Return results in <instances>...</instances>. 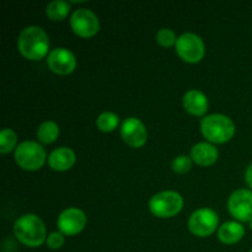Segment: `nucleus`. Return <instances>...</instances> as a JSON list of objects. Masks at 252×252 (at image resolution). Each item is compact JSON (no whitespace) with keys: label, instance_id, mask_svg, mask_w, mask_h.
<instances>
[{"label":"nucleus","instance_id":"obj_18","mask_svg":"<svg viewBox=\"0 0 252 252\" xmlns=\"http://www.w3.org/2000/svg\"><path fill=\"white\" fill-rule=\"evenodd\" d=\"M59 135V127L56 122L47 121L43 122L37 129V138L42 144H52Z\"/></svg>","mask_w":252,"mask_h":252},{"label":"nucleus","instance_id":"obj_22","mask_svg":"<svg viewBox=\"0 0 252 252\" xmlns=\"http://www.w3.org/2000/svg\"><path fill=\"white\" fill-rule=\"evenodd\" d=\"M192 167V159L186 157V155H180V157L175 158L172 161V170L176 174H186L191 170Z\"/></svg>","mask_w":252,"mask_h":252},{"label":"nucleus","instance_id":"obj_21","mask_svg":"<svg viewBox=\"0 0 252 252\" xmlns=\"http://www.w3.org/2000/svg\"><path fill=\"white\" fill-rule=\"evenodd\" d=\"M157 42L161 47L169 48V47L176 44V34H175V32L171 31L170 29H161L157 33Z\"/></svg>","mask_w":252,"mask_h":252},{"label":"nucleus","instance_id":"obj_5","mask_svg":"<svg viewBox=\"0 0 252 252\" xmlns=\"http://www.w3.org/2000/svg\"><path fill=\"white\" fill-rule=\"evenodd\" d=\"M46 152L36 142H24L15 150V161L26 171L39 170L46 162Z\"/></svg>","mask_w":252,"mask_h":252},{"label":"nucleus","instance_id":"obj_15","mask_svg":"<svg viewBox=\"0 0 252 252\" xmlns=\"http://www.w3.org/2000/svg\"><path fill=\"white\" fill-rule=\"evenodd\" d=\"M191 158L199 166H211L218 160V150L209 143H198L192 148Z\"/></svg>","mask_w":252,"mask_h":252},{"label":"nucleus","instance_id":"obj_19","mask_svg":"<svg viewBox=\"0 0 252 252\" xmlns=\"http://www.w3.org/2000/svg\"><path fill=\"white\" fill-rule=\"evenodd\" d=\"M120 123V117L113 112H103L96 120V126L101 132H112L117 128Z\"/></svg>","mask_w":252,"mask_h":252},{"label":"nucleus","instance_id":"obj_12","mask_svg":"<svg viewBox=\"0 0 252 252\" xmlns=\"http://www.w3.org/2000/svg\"><path fill=\"white\" fill-rule=\"evenodd\" d=\"M121 135L126 144L130 148H142L147 143L148 133L142 121L129 117L121 126Z\"/></svg>","mask_w":252,"mask_h":252},{"label":"nucleus","instance_id":"obj_9","mask_svg":"<svg viewBox=\"0 0 252 252\" xmlns=\"http://www.w3.org/2000/svg\"><path fill=\"white\" fill-rule=\"evenodd\" d=\"M228 209L231 216L239 221L252 220V191L238 189L229 197Z\"/></svg>","mask_w":252,"mask_h":252},{"label":"nucleus","instance_id":"obj_16","mask_svg":"<svg viewBox=\"0 0 252 252\" xmlns=\"http://www.w3.org/2000/svg\"><path fill=\"white\" fill-rule=\"evenodd\" d=\"M245 235V228L238 221H226L219 228V240L226 245H233L239 243Z\"/></svg>","mask_w":252,"mask_h":252},{"label":"nucleus","instance_id":"obj_6","mask_svg":"<svg viewBox=\"0 0 252 252\" xmlns=\"http://www.w3.org/2000/svg\"><path fill=\"white\" fill-rule=\"evenodd\" d=\"M175 47H176V53L179 54L180 58L189 64L201 62L206 52L201 37L194 33H189V32L181 34L177 38Z\"/></svg>","mask_w":252,"mask_h":252},{"label":"nucleus","instance_id":"obj_1","mask_svg":"<svg viewBox=\"0 0 252 252\" xmlns=\"http://www.w3.org/2000/svg\"><path fill=\"white\" fill-rule=\"evenodd\" d=\"M17 48L25 58L30 61H39L48 54V36L41 27L29 26L20 33Z\"/></svg>","mask_w":252,"mask_h":252},{"label":"nucleus","instance_id":"obj_8","mask_svg":"<svg viewBox=\"0 0 252 252\" xmlns=\"http://www.w3.org/2000/svg\"><path fill=\"white\" fill-rule=\"evenodd\" d=\"M70 26L74 33L83 38H90L100 31L97 16L89 9H78L70 17Z\"/></svg>","mask_w":252,"mask_h":252},{"label":"nucleus","instance_id":"obj_7","mask_svg":"<svg viewBox=\"0 0 252 252\" xmlns=\"http://www.w3.org/2000/svg\"><path fill=\"white\" fill-rule=\"evenodd\" d=\"M219 218L217 212L211 208L197 209L192 213L189 220V229L193 235L207 238L217 230Z\"/></svg>","mask_w":252,"mask_h":252},{"label":"nucleus","instance_id":"obj_17","mask_svg":"<svg viewBox=\"0 0 252 252\" xmlns=\"http://www.w3.org/2000/svg\"><path fill=\"white\" fill-rule=\"evenodd\" d=\"M70 11L69 2L63 0H54L51 1L46 7V14L52 21H63Z\"/></svg>","mask_w":252,"mask_h":252},{"label":"nucleus","instance_id":"obj_11","mask_svg":"<svg viewBox=\"0 0 252 252\" xmlns=\"http://www.w3.org/2000/svg\"><path fill=\"white\" fill-rule=\"evenodd\" d=\"M47 64L53 73L58 75H68L75 70L76 59L69 49L56 48L49 52Z\"/></svg>","mask_w":252,"mask_h":252},{"label":"nucleus","instance_id":"obj_24","mask_svg":"<svg viewBox=\"0 0 252 252\" xmlns=\"http://www.w3.org/2000/svg\"><path fill=\"white\" fill-rule=\"evenodd\" d=\"M245 181H246V184L249 185V187H251V189H252V164L248 167V170H246Z\"/></svg>","mask_w":252,"mask_h":252},{"label":"nucleus","instance_id":"obj_26","mask_svg":"<svg viewBox=\"0 0 252 252\" xmlns=\"http://www.w3.org/2000/svg\"><path fill=\"white\" fill-rule=\"evenodd\" d=\"M250 252H252V250H251V251H250Z\"/></svg>","mask_w":252,"mask_h":252},{"label":"nucleus","instance_id":"obj_25","mask_svg":"<svg viewBox=\"0 0 252 252\" xmlns=\"http://www.w3.org/2000/svg\"><path fill=\"white\" fill-rule=\"evenodd\" d=\"M250 228H251V230H252V220L250 221Z\"/></svg>","mask_w":252,"mask_h":252},{"label":"nucleus","instance_id":"obj_4","mask_svg":"<svg viewBox=\"0 0 252 252\" xmlns=\"http://www.w3.org/2000/svg\"><path fill=\"white\" fill-rule=\"evenodd\" d=\"M184 207L181 194L175 191L159 192L149 201V209L158 218H171L179 214Z\"/></svg>","mask_w":252,"mask_h":252},{"label":"nucleus","instance_id":"obj_10","mask_svg":"<svg viewBox=\"0 0 252 252\" xmlns=\"http://www.w3.org/2000/svg\"><path fill=\"white\" fill-rule=\"evenodd\" d=\"M57 225L63 235L74 236L81 233L85 228L86 216L80 209L68 208L58 217Z\"/></svg>","mask_w":252,"mask_h":252},{"label":"nucleus","instance_id":"obj_2","mask_svg":"<svg viewBox=\"0 0 252 252\" xmlns=\"http://www.w3.org/2000/svg\"><path fill=\"white\" fill-rule=\"evenodd\" d=\"M14 234L17 240L27 248H38L46 240V226L39 217L25 214L20 217L14 225Z\"/></svg>","mask_w":252,"mask_h":252},{"label":"nucleus","instance_id":"obj_3","mask_svg":"<svg viewBox=\"0 0 252 252\" xmlns=\"http://www.w3.org/2000/svg\"><path fill=\"white\" fill-rule=\"evenodd\" d=\"M201 132L211 143L224 144L234 137L235 125L224 115H209L202 120Z\"/></svg>","mask_w":252,"mask_h":252},{"label":"nucleus","instance_id":"obj_14","mask_svg":"<svg viewBox=\"0 0 252 252\" xmlns=\"http://www.w3.org/2000/svg\"><path fill=\"white\" fill-rule=\"evenodd\" d=\"M75 153L70 148L62 147L53 150L48 158V165L54 171H66L75 164Z\"/></svg>","mask_w":252,"mask_h":252},{"label":"nucleus","instance_id":"obj_20","mask_svg":"<svg viewBox=\"0 0 252 252\" xmlns=\"http://www.w3.org/2000/svg\"><path fill=\"white\" fill-rule=\"evenodd\" d=\"M17 135L10 128H5L0 132V153L1 154H7L12 152L14 148L16 147Z\"/></svg>","mask_w":252,"mask_h":252},{"label":"nucleus","instance_id":"obj_13","mask_svg":"<svg viewBox=\"0 0 252 252\" xmlns=\"http://www.w3.org/2000/svg\"><path fill=\"white\" fill-rule=\"evenodd\" d=\"M184 108L192 116L201 117L208 111V98L198 90H189L184 96Z\"/></svg>","mask_w":252,"mask_h":252},{"label":"nucleus","instance_id":"obj_23","mask_svg":"<svg viewBox=\"0 0 252 252\" xmlns=\"http://www.w3.org/2000/svg\"><path fill=\"white\" fill-rule=\"evenodd\" d=\"M64 235L59 231V233H52L49 234V236L47 238V246L52 250H58L62 246L64 245Z\"/></svg>","mask_w":252,"mask_h":252}]
</instances>
